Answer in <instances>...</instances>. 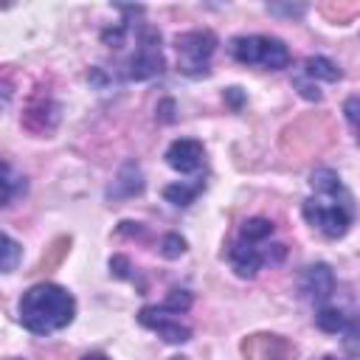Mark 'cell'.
I'll use <instances>...</instances> for the list:
<instances>
[{
	"label": "cell",
	"instance_id": "cell-1",
	"mask_svg": "<svg viewBox=\"0 0 360 360\" xmlns=\"http://www.w3.org/2000/svg\"><path fill=\"white\" fill-rule=\"evenodd\" d=\"M76 315L73 295L53 281H39L20 298V323L34 335H51L65 329Z\"/></svg>",
	"mask_w": 360,
	"mask_h": 360
},
{
	"label": "cell",
	"instance_id": "cell-2",
	"mask_svg": "<svg viewBox=\"0 0 360 360\" xmlns=\"http://www.w3.org/2000/svg\"><path fill=\"white\" fill-rule=\"evenodd\" d=\"M304 219L318 228L326 239H338L352 225V205L349 200L338 202L335 197H309L304 202Z\"/></svg>",
	"mask_w": 360,
	"mask_h": 360
},
{
	"label": "cell",
	"instance_id": "cell-3",
	"mask_svg": "<svg viewBox=\"0 0 360 360\" xmlns=\"http://www.w3.org/2000/svg\"><path fill=\"white\" fill-rule=\"evenodd\" d=\"M180 53V70L186 76H208V59L217 51V37L211 31H186L174 37Z\"/></svg>",
	"mask_w": 360,
	"mask_h": 360
},
{
	"label": "cell",
	"instance_id": "cell-4",
	"mask_svg": "<svg viewBox=\"0 0 360 360\" xmlns=\"http://www.w3.org/2000/svg\"><path fill=\"white\" fill-rule=\"evenodd\" d=\"M172 312H166L163 307H143L138 312V323L146 329H155L166 343H188L191 340V329L183 326L180 321L169 318Z\"/></svg>",
	"mask_w": 360,
	"mask_h": 360
},
{
	"label": "cell",
	"instance_id": "cell-5",
	"mask_svg": "<svg viewBox=\"0 0 360 360\" xmlns=\"http://www.w3.org/2000/svg\"><path fill=\"white\" fill-rule=\"evenodd\" d=\"M163 158H166V163L174 172L191 174V172H197L202 166V143L194 141V138H177V141L169 143V149H166Z\"/></svg>",
	"mask_w": 360,
	"mask_h": 360
},
{
	"label": "cell",
	"instance_id": "cell-6",
	"mask_svg": "<svg viewBox=\"0 0 360 360\" xmlns=\"http://www.w3.org/2000/svg\"><path fill=\"white\" fill-rule=\"evenodd\" d=\"M301 292H304V298H309L315 304H323L335 292V273H332V267L323 264V262L309 264L301 273Z\"/></svg>",
	"mask_w": 360,
	"mask_h": 360
},
{
	"label": "cell",
	"instance_id": "cell-7",
	"mask_svg": "<svg viewBox=\"0 0 360 360\" xmlns=\"http://www.w3.org/2000/svg\"><path fill=\"white\" fill-rule=\"evenodd\" d=\"M163 73V56L160 48H138V53L127 62V76L135 82H146Z\"/></svg>",
	"mask_w": 360,
	"mask_h": 360
},
{
	"label": "cell",
	"instance_id": "cell-8",
	"mask_svg": "<svg viewBox=\"0 0 360 360\" xmlns=\"http://www.w3.org/2000/svg\"><path fill=\"white\" fill-rule=\"evenodd\" d=\"M231 264H233V273H236L239 278H253V276L262 270L264 256H262V250H259L253 242L239 239V242L231 248Z\"/></svg>",
	"mask_w": 360,
	"mask_h": 360
},
{
	"label": "cell",
	"instance_id": "cell-9",
	"mask_svg": "<svg viewBox=\"0 0 360 360\" xmlns=\"http://www.w3.org/2000/svg\"><path fill=\"white\" fill-rule=\"evenodd\" d=\"M262 45H264V37H236L231 42V53L239 65H259L262 62Z\"/></svg>",
	"mask_w": 360,
	"mask_h": 360
},
{
	"label": "cell",
	"instance_id": "cell-10",
	"mask_svg": "<svg viewBox=\"0 0 360 360\" xmlns=\"http://www.w3.org/2000/svg\"><path fill=\"white\" fill-rule=\"evenodd\" d=\"M304 73L312 82H340V76H343V70L329 56H309L304 62Z\"/></svg>",
	"mask_w": 360,
	"mask_h": 360
},
{
	"label": "cell",
	"instance_id": "cell-11",
	"mask_svg": "<svg viewBox=\"0 0 360 360\" xmlns=\"http://www.w3.org/2000/svg\"><path fill=\"white\" fill-rule=\"evenodd\" d=\"M259 65H264L267 70H281V68H287V65H290V51H287V45H284L281 39H276V37H264L262 62H259Z\"/></svg>",
	"mask_w": 360,
	"mask_h": 360
},
{
	"label": "cell",
	"instance_id": "cell-12",
	"mask_svg": "<svg viewBox=\"0 0 360 360\" xmlns=\"http://www.w3.org/2000/svg\"><path fill=\"white\" fill-rule=\"evenodd\" d=\"M309 183H312V188H315L318 197H338V194L343 191L340 177H338V172H332V169H315V172L309 174Z\"/></svg>",
	"mask_w": 360,
	"mask_h": 360
},
{
	"label": "cell",
	"instance_id": "cell-13",
	"mask_svg": "<svg viewBox=\"0 0 360 360\" xmlns=\"http://www.w3.org/2000/svg\"><path fill=\"white\" fill-rule=\"evenodd\" d=\"M115 186H121L118 194H124V197L141 194V191H143V174H141L138 163H124V169H121V174H118V180H115Z\"/></svg>",
	"mask_w": 360,
	"mask_h": 360
},
{
	"label": "cell",
	"instance_id": "cell-14",
	"mask_svg": "<svg viewBox=\"0 0 360 360\" xmlns=\"http://www.w3.org/2000/svg\"><path fill=\"white\" fill-rule=\"evenodd\" d=\"M346 323H349V318H346L340 309H335V307H323V309L315 312V326H318L321 332L338 335V332L346 329Z\"/></svg>",
	"mask_w": 360,
	"mask_h": 360
},
{
	"label": "cell",
	"instance_id": "cell-15",
	"mask_svg": "<svg viewBox=\"0 0 360 360\" xmlns=\"http://www.w3.org/2000/svg\"><path fill=\"white\" fill-rule=\"evenodd\" d=\"M197 194H200V186H188V183H169L163 188V200L172 205H180V208L191 205L197 200Z\"/></svg>",
	"mask_w": 360,
	"mask_h": 360
},
{
	"label": "cell",
	"instance_id": "cell-16",
	"mask_svg": "<svg viewBox=\"0 0 360 360\" xmlns=\"http://www.w3.org/2000/svg\"><path fill=\"white\" fill-rule=\"evenodd\" d=\"M273 236V222L264 219V217H253V219H245L242 222V239L245 242H264Z\"/></svg>",
	"mask_w": 360,
	"mask_h": 360
},
{
	"label": "cell",
	"instance_id": "cell-17",
	"mask_svg": "<svg viewBox=\"0 0 360 360\" xmlns=\"http://www.w3.org/2000/svg\"><path fill=\"white\" fill-rule=\"evenodd\" d=\"M0 270L3 273H14V267H17V262H20V256H22V248L8 236V233H3V248H0Z\"/></svg>",
	"mask_w": 360,
	"mask_h": 360
},
{
	"label": "cell",
	"instance_id": "cell-18",
	"mask_svg": "<svg viewBox=\"0 0 360 360\" xmlns=\"http://www.w3.org/2000/svg\"><path fill=\"white\" fill-rule=\"evenodd\" d=\"M191 304H194V295L188 290H169V295H166V301L160 307L166 312H172V315H180V312H188Z\"/></svg>",
	"mask_w": 360,
	"mask_h": 360
},
{
	"label": "cell",
	"instance_id": "cell-19",
	"mask_svg": "<svg viewBox=\"0 0 360 360\" xmlns=\"http://www.w3.org/2000/svg\"><path fill=\"white\" fill-rule=\"evenodd\" d=\"M186 253V239L180 233H166L160 239V256L163 259H180Z\"/></svg>",
	"mask_w": 360,
	"mask_h": 360
},
{
	"label": "cell",
	"instance_id": "cell-20",
	"mask_svg": "<svg viewBox=\"0 0 360 360\" xmlns=\"http://www.w3.org/2000/svg\"><path fill=\"white\" fill-rule=\"evenodd\" d=\"M17 180H22V177H14L11 166L6 163V166H3V205H11V200H14V188H17Z\"/></svg>",
	"mask_w": 360,
	"mask_h": 360
},
{
	"label": "cell",
	"instance_id": "cell-21",
	"mask_svg": "<svg viewBox=\"0 0 360 360\" xmlns=\"http://www.w3.org/2000/svg\"><path fill=\"white\" fill-rule=\"evenodd\" d=\"M129 270H132V264H129L127 256H112V259H110V276H112V278H129V276H132Z\"/></svg>",
	"mask_w": 360,
	"mask_h": 360
},
{
	"label": "cell",
	"instance_id": "cell-22",
	"mask_svg": "<svg viewBox=\"0 0 360 360\" xmlns=\"http://www.w3.org/2000/svg\"><path fill=\"white\" fill-rule=\"evenodd\" d=\"M343 115H346V121H349L354 129H360V98H357V96L346 98V104H343Z\"/></svg>",
	"mask_w": 360,
	"mask_h": 360
},
{
	"label": "cell",
	"instance_id": "cell-23",
	"mask_svg": "<svg viewBox=\"0 0 360 360\" xmlns=\"http://www.w3.org/2000/svg\"><path fill=\"white\" fill-rule=\"evenodd\" d=\"M124 34H127V25H115V28H104L101 31V39H104V45L118 48L124 42Z\"/></svg>",
	"mask_w": 360,
	"mask_h": 360
},
{
	"label": "cell",
	"instance_id": "cell-24",
	"mask_svg": "<svg viewBox=\"0 0 360 360\" xmlns=\"http://www.w3.org/2000/svg\"><path fill=\"white\" fill-rule=\"evenodd\" d=\"M295 87L301 90L304 98H309V101H321V90H318L315 84H309V82H304V79H295Z\"/></svg>",
	"mask_w": 360,
	"mask_h": 360
},
{
	"label": "cell",
	"instance_id": "cell-25",
	"mask_svg": "<svg viewBox=\"0 0 360 360\" xmlns=\"http://www.w3.org/2000/svg\"><path fill=\"white\" fill-rule=\"evenodd\" d=\"M158 118H160L163 124H172V121H174V101H172V98H163V101L158 104Z\"/></svg>",
	"mask_w": 360,
	"mask_h": 360
},
{
	"label": "cell",
	"instance_id": "cell-26",
	"mask_svg": "<svg viewBox=\"0 0 360 360\" xmlns=\"http://www.w3.org/2000/svg\"><path fill=\"white\" fill-rule=\"evenodd\" d=\"M262 256H264V262L276 264V262H281V259L287 256V248H284V245H270V248H267Z\"/></svg>",
	"mask_w": 360,
	"mask_h": 360
},
{
	"label": "cell",
	"instance_id": "cell-27",
	"mask_svg": "<svg viewBox=\"0 0 360 360\" xmlns=\"http://www.w3.org/2000/svg\"><path fill=\"white\" fill-rule=\"evenodd\" d=\"M118 231H121L124 236H141V233H143V228H141V222H132V219H124Z\"/></svg>",
	"mask_w": 360,
	"mask_h": 360
},
{
	"label": "cell",
	"instance_id": "cell-28",
	"mask_svg": "<svg viewBox=\"0 0 360 360\" xmlns=\"http://www.w3.org/2000/svg\"><path fill=\"white\" fill-rule=\"evenodd\" d=\"M270 11H276V14H295V17H301L304 14V6H267Z\"/></svg>",
	"mask_w": 360,
	"mask_h": 360
},
{
	"label": "cell",
	"instance_id": "cell-29",
	"mask_svg": "<svg viewBox=\"0 0 360 360\" xmlns=\"http://www.w3.org/2000/svg\"><path fill=\"white\" fill-rule=\"evenodd\" d=\"M225 98H228L236 110H239V107H242V101H245V96H242V90H239V87H228V90H225Z\"/></svg>",
	"mask_w": 360,
	"mask_h": 360
},
{
	"label": "cell",
	"instance_id": "cell-30",
	"mask_svg": "<svg viewBox=\"0 0 360 360\" xmlns=\"http://www.w3.org/2000/svg\"><path fill=\"white\" fill-rule=\"evenodd\" d=\"M82 360H110L107 354H101V352H90V354H84Z\"/></svg>",
	"mask_w": 360,
	"mask_h": 360
},
{
	"label": "cell",
	"instance_id": "cell-31",
	"mask_svg": "<svg viewBox=\"0 0 360 360\" xmlns=\"http://www.w3.org/2000/svg\"><path fill=\"white\" fill-rule=\"evenodd\" d=\"M172 360H188V357H180V354H177V357H172Z\"/></svg>",
	"mask_w": 360,
	"mask_h": 360
},
{
	"label": "cell",
	"instance_id": "cell-32",
	"mask_svg": "<svg viewBox=\"0 0 360 360\" xmlns=\"http://www.w3.org/2000/svg\"><path fill=\"white\" fill-rule=\"evenodd\" d=\"M321 360H338V357H321Z\"/></svg>",
	"mask_w": 360,
	"mask_h": 360
}]
</instances>
